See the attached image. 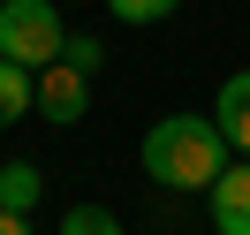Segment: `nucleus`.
Listing matches in <instances>:
<instances>
[{
  "label": "nucleus",
  "instance_id": "1",
  "mask_svg": "<svg viewBox=\"0 0 250 235\" xmlns=\"http://www.w3.org/2000/svg\"><path fill=\"white\" fill-rule=\"evenodd\" d=\"M235 167V144L220 137L212 114H167L144 129V174L167 190H212Z\"/></svg>",
  "mask_w": 250,
  "mask_h": 235
},
{
  "label": "nucleus",
  "instance_id": "2",
  "mask_svg": "<svg viewBox=\"0 0 250 235\" xmlns=\"http://www.w3.org/2000/svg\"><path fill=\"white\" fill-rule=\"evenodd\" d=\"M68 46V23H61V0H0V61H23V68H53Z\"/></svg>",
  "mask_w": 250,
  "mask_h": 235
},
{
  "label": "nucleus",
  "instance_id": "3",
  "mask_svg": "<svg viewBox=\"0 0 250 235\" xmlns=\"http://www.w3.org/2000/svg\"><path fill=\"white\" fill-rule=\"evenodd\" d=\"M38 114H46L53 129H76L83 114H91V76H83V68H68V61L38 68Z\"/></svg>",
  "mask_w": 250,
  "mask_h": 235
},
{
  "label": "nucleus",
  "instance_id": "4",
  "mask_svg": "<svg viewBox=\"0 0 250 235\" xmlns=\"http://www.w3.org/2000/svg\"><path fill=\"white\" fill-rule=\"evenodd\" d=\"M205 213H212V235H250V159H235L205 190Z\"/></svg>",
  "mask_w": 250,
  "mask_h": 235
},
{
  "label": "nucleus",
  "instance_id": "5",
  "mask_svg": "<svg viewBox=\"0 0 250 235\" xmlns=\"http://www.w3.org/2000/svg\"><path fill=\"white\" fill-rule=\"evenodd\" d=\"M212 122H220V137H228L235 152L250 159V68H235V76L220 84V99H212Z\"/></svg>",
  "mask_w": 250,
  "mask_h": 235
},
{
  "label": "nucleus",
  "instance_id": "6",
  "mask_svg": "<svg viewBox=\"0 0 250 235\" xmlns=\"http://www.w3.org/2000/svg\"><path fill=\"white\" fill-rule=\"evenodd\" d=\"M31 107H38V68H23V61H0V129H16Z\"/></svg>",
  "mask_w": 250,
  "mask_h": 235
},
{
  "label": "nucleus",
  "instance_id": "7",
  "mask_svg": "<svg viewBox=\"0 0 250 235\" xmlns=\"http://www.w3.org/2000/svg\"><path fill=\"white\" fill-rule=\"evenodd\" d=\"M38 197H46V174H38L31 159H8V167H0V213H31Z\"/></svg>",
  "mask_w": 250,
  "mask_h": 235
},
{
  "label": "nucleus",
  "instance_id": "8",
  "mask_svg": "<svg viewBox=\"0 0 250 235\" xmlns=\"http://www.w3.org/2000/svg\"><path fill=\"white\" fill-rule=\"evenodd\" d=\"M182 0H106V16L114 23H129V31H144V23H167Z\"/></svg>",
  "mask_w": 250,
  "mask_h": 235
},
{
  "label": "nucleus",
  "instance_id": "9",
  "mask_svg": "<svg viewBox=\"0 0 250 235\" xmlns=\"http://www.w3.org/2000/svg\"><path fill=\"white\" fill-rule=\"evenodd\" d=\"M61 235H122V220H114L106 205H68V213H61Z\"/></svg>",
  "mask_w": 250,
  "mask_h": 235
},
{
  "label": "nucleus",
  "instance_id": "10",
  "mask_svg": "<svg viewBox=\"0 0 250 235\" xmlns=\"http://www.w3.org/2000/svg\"><path fill=\"white\" fill-rule=\"evenodd\" d=\"M61 61H68V68H83V76H99V61H106V46H99L91 31H68V46H61Z\"/></svg>",
  "mask_w": 250,
  "mask_h": 235
},
{
  "label": "nucleus",
  "instance_id": "11",
  "mask_svg": "<svg viewBox=\"0 0 250 235\" xmlns=\"http://www.w3.org/2000/svg\"><path fill=\"white\" fill-rule=\"evenodd\" d=\"M0 235H31V213H0Z\"/></svg>",
  "mask_w": 250,
  "mask_h": 235
}]
</instances>
